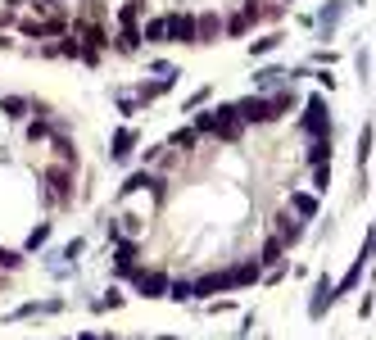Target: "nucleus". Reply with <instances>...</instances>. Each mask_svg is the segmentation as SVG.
Instances as JSON below:
<instances>
[{
	"label": "nucleus",
	"instance_id": "f257e3e1",
	"mask_svg": "<svg viewBox=\"0 0 376 340\" xmlns=\"http://www.w3.org/2000/svg\"><path fill=\"white\" fill-rule=\"evenodd\" d=\"M195 132L218 136V141H240V136H245V118H240L236 105H218V109H205L195 118Z\"/></svg>",
	"mask_w": 376,
	"mask_h": 340
},
{
	"label": "nucleus",
	"instance_id": "f03ea898",
	"mask_svg": "<svg viewBox=\"0 0 376 340\" xmlns=\"http://www.w3.org/2000/svg\"><path fill=\"white\" fill-rule=\"evenodd\" d=\"M300 127H304V136H309V141L331 136V109H326V96H309V100H304Z\"/></svg>",
	"mask_w": 376,
	"mask_h": 340
},
{
	"label": "nucleus",
	"instance_id": "7ed1b4c3",
	"mask_svg": "<svg viewBox=\"0 0 376 340\" xmlns=\"http://www.w3.org/2000/svg\"><path fill=\"white\" fill-rule=\"evenodd\" d=\"M168 41L172 45H200V19L195 14H168Z\"/></svg>",
	"mask_w": 376,
	"mask_h": 340
},
{
	"label": "nucleus",
	"instance_id": "20e7f679",
	"mask_svg": "<svg viewBox=\"0 0 376 340\" xmlns=\"http://www.w3.org/2000/svg\"><path fill=\"white\" fill-rule=\"evenodd\" d=\"M45 187H50V195L59 200V204H68V200H73V168H68V164H50V168H45Z\"/></svg>",
	"mask_w": 376,
	"mask_h": 340
},
{
	"label": "nucleus",
	"instance_id": "39448f33",
	"mask_svg": "<svg viewBox=\"0 0 376 340\" xmlns=\"http://www.w3.org/2000/svg\"><path fill=\"white\" fill-rule=\"evenodd\" d=\"M132 281H136V290L145 299H168V290H172V281L163 273H145V268H136V273H132Z\"/></svg>",
	"mask_w": 376,
	"mask_h": 340
},
{
	"label": "nucleus",
	"instance_id": "423d86ee",
	"mask_svg": "<svg viewBox=\"0 0 376 340\" xmlns=\"http://www.w3.org/2000/svg\"><path fill=\"white\" fill-rule=\"evenodd\" d=\"M335 299H340L335 281H331V277H317V281H313V299H309V318H322V313L335 304Z\"/></svg>",
	"mask_w": 376,
	"mask_h": 340
},
{
	"label": "nucleus",
	"instance_id": "0eeeda50",
	"mask_svg": "<svg viewBox=\"0 0 376 340\" xmlns=\"http://www.w3.org/2000/svg\"><path fill=\"white\" fill-rule=\"evenodd\" d=\"M286 87H291V68H277V64L254 68V96H263V91H286Z\"/></svg>",
	"mask_w": 376,
	"mask_h": 340
},
{
	"label": "nucleus",
	"instance_id": "6e6552de",
	"mask_svg": "<svg viewBox=\"0 0 376 340\" xmlns=\"http://www.w3.org/2000/svg\"><path fill=\"white\" fill-rule=\"evenodd\" d=\"M263 264L258 259H240L236 268H227V281H231V290H240V286H254V281H263Z\"/></svg>",
	"mask_w": 376,
	"mask_h": 340
},
{
	"label": "nucleus",
	"instance_id": "1a4fd4ad",
	"mask_svg": "<svg viewBox=\"0 0 376 340\" xmlns=\"http://www.w3.org/2000/svg\"><path fill=\"white\" fill-rule=\"evenodd\" d=\"M340 14H344V0H326L322 10H317L313 28H317V36H322V41H331V32L340 28Z\"/></svg>",
	"mask_w": 376,
	"mask_h": 340
},
{
	"label": "nucleus",
	"instance_id": "9d476101",
	"mask_svg": "<svg viewBox=\"0 0 376 340\" xmlns=\"http://www.w3.org/2000/svg\"><path fill=\"white\" fill-rule=\"evenodd\" d=\"M136 127H118V132H114V141H109V159H114V164H123V159H132V150H136Z\"/></svg>",
	"mask_w": 376,
	"mask_h": 340
},
{
	"label": "nucleus",
	"instance_id": "9b49d317",
	"mask_svg": "<svg viewBox=\"0 0 376 340\" xmlns=\"http://www.w3.org/2000/svg\"><path fill=\"white\" fill-rule=\"evenodd\" d=\"M159 187H163L159 177H150V173H145V168H140V173H132V177H127V182H123V187H118V200L136 195V191H159Z\"/></svg>",
	"mask_w": 376,
	"mask_h": 340
},
{
	"label": "nucleus",
	"instance_id": "f8f14e48",
	"mask_svg": "<svg viewBox=\"0 0 376 340\" xmlns=\"http://www.w3.org/2000/svg\"><path fill=\"white\" fill-rule=\"evenodd\" d=\"M291 213L295 218H317V213H322V204H317V195H309V191H291Z\"/></svg>",
	"mask_w": 376,
	"mask_h": 340
},
{
	"label": "nucleus",
	"instance_id": "ddd939ff",
	"mask_svg": "<svg viewBox=\"0 0 376 340\" xmlns=\"http://www.w3.org/2000/svg\"><path fill=\"white\" fill-rule=\"evenodd\" d=\"M277 236L286 241V250H291V245L304 236V218H295V213H277Z\"/></svg>",
	"mask_w": 376,
	"mask_h": 340
},
{
	"label": "nucleus",
	"instance_id": "4468645a",
	"mask_svg": "<svg viewBox=\"0 0 376 340\" xmlns=\"http://www.w3.org/2000/svg\"><path fill=\"white\" fill-rule=\"evenodd\" d=\"M281 254H286V241H281V236H268V241H263V250H258V264H263V268L272 273V268H281V264H286Z\"/></svg>",
	"mask_w": 376,
	"mask_h": 340
},
{
	"label": "nucleus",
	"instance_id": "2eb2a0df",
	"mask_svg": "<svg viewBox=\"0 0 376 340\" xmlns=\"http://www.w3.org/2000/svg\"><path fill=\"white\" fill-rule=\"evenodd\" d=\"M114 268H118L123 277L136 273V241H118V245H114Z\"/></svg>",
	"mask_w": 376,
	"mask_h": 340
},
{
	"label": "nucleus",
	"instance_id": "dca6fc26",
	"mask_svg": "<svg viewBox=\"0 0 376 340\" xmlns=\"http://www.w3.org/2000/svg\"><path fill=\"white\" fill-rule=\"evenodd\" d=\"M218 290H231L227 273H209V277H200V281H195V299H209V295H218Z\"/></svg>",
	"mask_w": 376,
	"mask_h": 340
},
{
	"label": "nucleus",
	"instance_id": "f3484780",
	"mask_svg": "<svg viewBox=\"0 0 376 340\" xmlns=\"http://www.w3.org/2000/svg\"><path fill=\"white\" fill-rule=\"evenodd\" d=\"M73 32L86 41V50H105V45H109V32L100 28V23H82V28H73Z\"/></svg>",
	"mask_w": 376,
	"mask_h": 340
},
{
	"label": "nucleus",
	"instance_id": "a211bd4d",
	"mask_svg": "<svg viewBox=\"0 0 376 340\" xmlns=\"http://www.w3.org/2000/svg\"><path fill=\"white\" fill-rule=\"evenodd\" d=\"M28 109H32V100H23V96H0V114H5V118L23 123V118H28Z\"/></svg>",
	"mask_w": 376,
	"mask_h": 340
},
{
	"label": "nucleus",
	"instance_id": "6ab92c4d",
	"mask_svg": "<svg viewBox=\"0 0 376 340\" xmlns=\"http://www.w3.org/2000/svg\"><path fill=\"white\" fill-rule=\"evenodd\" d=\"M140 41H145V36H140V28H123V32L114 36V50H118V55H136Z\"/></svg>",
	"mask_w": 376,
	"mask_h": 340
},
{
	"label": "nucleus",
	"instance_id": "aec40b11",
	"mask_svg": "<svg viewBox=\"0 0 376 340\" xmlns=\"http://www.w3.org/2000/svg\"><path fill=\"white\" fill-rule=\"evenodd\" d=\"M218 32H227V23L218 14H200V45H213Z\"/></svg>",
	"mask_w": 376,
	"mask_h": 340
},
{
	"label": "nucleus",
	"instance_id": "412c9836",
	"mask_svg": "<svg viewBox=\"0 0 376 340\" xmlns=\"http://www.w3.org/2000/svg\"><path fill=\"white\" fill-rule=\"evenodd\" d=\"M50 150H54V164L77 168V150H73V141H68V136H50Z\"/></svg>",
	"mask_w": 376,
	"mask_h": 340
},
{
	"label": "nucleus",
	"instance_id": "4be33fe9",
	"mask_svg": "<svg viewBox=\"0 0 376 340\" xmlns=\"http://www.w3.org/2000/svg\"><path fill=\"white\" fill-rule=\"evenodd\" d=\"M363 268H367V259H363V254H358L354 264H349V273H344L340 281H335V290H340V295H349V290H354V286L363 281Z\"/></svg>",
	"mask_w": 376,
	"mask_h": 340
},
{
	"label": "nucleus",
	"instance_id": "5701e85b",
	"mask_svg": "<svg viewBox=\"0 0 376 340\" xmlns=\"http://www.w3.org/2000/svg\"><path fill=\"white\" fill-rule=\"evenodd\" d=\"M281 41H286L281 32H268V36H258V41H249V59H263L272 50H281Z\"/></svg>",
	"mask_w": 376,
	"mask_h": 340
},
{
	"label": "nucleus",
	"instance_id": "b1692460",
	"mask_svg": "<svg viewBox=\"0 0 376 340\" xmlns=\"http://www.w3.org/2000/svg\"><path fill=\"white\" fill-rule=\"evenodd\" d=\"M309 164H313V168H326V164H331V136H322V141H309Z\"/></svg>",
	"mask_w": 376,
	"mask_h": 340
},
{
	"label": "nucleus",
	"instance_id": "393cba45",
	"mask_svg": "<svg viewBox=\"0 0 376 340\" xmlns=\"http://www.w3.org/2000/svg\"><path fill=\"white\" fill-rule=\"evenodd\" d=\"M163 91H172V82L168 77H159V82H140V91H136V100L140 105H150V100H159Z\"/></svg>",
	"mask_w": 376,
	"mask_h": 340
},
{
	"label": "nucleus",
	"instance_id": "a878e982",
	"mask_svg": "<svg viewBox=\"0 0 376 340\" xmlns=\"http://www.w3.org/2000/svg\"><path fill=\"white\" fill-rule=\"evenodd\" d=\"M195 141H200L195 127H177V132L168 136V150H195Z\"/></svg>",
	"mask_w": 376,
	"mask_h": 340
},
{
	"label": "nucleus",
	"instance_id": "bb28decb",
	"mask_svg": "<svg viewBox=\"0 0 376 340\" xmlns=\"http://www.w3.org/2000/svg\"><path fill=\"white\" fill-rule=\"evenodd\" d=\"M140 14H145V0H127V5L118 10V32H123V28H136Z\"/></svg>",
	"mask_w": 376,
	"mask_h": 340
},
{
	"label": "nucleus",
	"instance_id": "cd10ccee",
	"mask_svg": "<svg viewBox=\"0 0 376 340\" xmlns=\"http://www.w3.org/2000/svg\"><path fill=\"white\" fill-rule=\"evenodd\" d=\"M140 36H145V41H168V14H159V19H150L145 28H140Z\"/></svg>",
	"mask_w": 376,
	"mask_h": 340
},
{
	"label": "nucleus",
	"instance_id": "c85d7f7f",
	"mask_svg": "<svg viewBox=\"0 0 376 340\" xmlns=\"http://www.w3.org/2000/svg\"><path fill=\"white\" fill-rule=\"evenodd\" d=\"M372 141H376V132L363 123V132H358V168H367V159H372Z\"/></svg>",
	"mask_w": 376,
	"mask_h": 340
},
{
	"label": "nucleus",
	"instance_id": "c756f323",
	"mask_svg": "<svg viewBox=\"0 0 376 340\" xmlns=\"http://www.w3.org/2000/svg\"><path fill=\"white\" fill-rule=\"evenodd\" d=\"M82 50H86V45H82V41H77V32L59 36V55H64V59H82Z\"/></svg>",
	"mask_w": 376,
	"mask_h": 340
},
{
	"label": "nucleus",
	"instance_id": "7c9ffc66",
	"mask_svg": "<svg viewBox=\"0 0 376 340\" xmlns=\"http://www.w3.org/2000/svg\"><path fill=\"white\" fill-rule=\"evenodd\" d=\"M168 299H177V304H186V299H195V281H186V277H177L168 290Z\"/></svg>",
	"mask_w": 376,
	"mask_h": 340
},
{
	"label": "nucleus",
	"instance_id": "2f4dec72",
	"mask_svg": "<svg viewBox=\"0 0 376 340\" xmlns=\"http://www.w3.org/2000/svg\"><path fill=\"white\" fill-rule=\"evenodd\" d=\"M249 23H254V19H249L245 10L231 14V19H227V36H245V32H249Z\"/></svg>",
	"mask_w": 376,
	"mask_h": 340
},
{
	"label": "nucleus",
	"instance_id": "473e14b6",
	"mask_svg": "<svg viewBox=\"0 0 376 340\" xmlns=\"http://www.w3.org/2000/svg\"><path fill=\"white\" fill-rule=\"evenodd\" d=\"M45 241H50V222H36V227L28 231V250H41Z\"/></svg>",
	"mask_w": 376,
	"mask_h": 340
},
{
	"label": "nucleus",
	"instance_id": "72a5a7b5",
	"mask_svg": "<svg viewBox=\"0 0 376 340\" xmlns=\"http://www.w3.org/2000/svg\"><path fill=\"white\" fill-rule=\"evenodd\" d=\"M96 308H100V313H105V308H123V290H118V286H109L105 295L96 299Z\"/></svg>",
	"mask_w": 376,
	"mask_h": 340
},
{
	"label": "nucleus",
	"instance_id": "f704fd0d",
	"mask_svg": "<svg viewBox=\"0 0 376 340\" xmlns=\"http://www.w3.org/2000/svg\"><path fill=\"white\" fill-rule=\"evenodd\" d=\"M0 268H5V273L23 268V254H19V250H5V245H0Z\"/></svg>",
	"mask_w": 376,
	"mask_h": 340
},
{
	"label": "nucleus",
	"instance_id": "c9c22d12",
	"mask_svg": "<svg viewBox=\"0 0 376 340\" xmlns=\"http://www.w3.org/2000/svg\"><path fill=\"white\" fill-rule=\"evenodd\" d=\"M326 187H331V164H326V168H313V191L322 195Z\"/></svg>",
	"mask_w": 376,
	"mask_h": 340
},
{
	"label": "nucleus",
	"instance_id": "e433bc0d",
	"mask_svg": "<svg viewBox=\"0 0 376 340\" xmlns=\"http://www.w3.org/2000/svg\"><path fill=\"white\" fill-rule=\"evenodd\" d=\"M209 96H213V91H209V87H200V91H195V96L182 105V109H186V114H191V109H205V105H209Z\"/></svg>",
	"mask_w": 376,
	"mask_h": 340
},
{
	"label": "nucleus",
	"instance_id": "4c0bfd02",
	"mask_svg": "<svg viewBox=\"0 0 376 340\" xmlns=\"http://www.w3.org/2000/svg\"><path fill=\"white\" fill-rule=\"evenodd\" d=\"M28 136H32V141H45V136H50V123H45V118L28 123Z\"/></svg>",
	"mask_w": 376,
	"mask_h": 340
},
{
	"label": "nucleus",
	"instance_id": "58836bf2",
	"mask_svg": "<svg viewBox=\"0 0 376 340\" xmlns=\"http://www.w3.org/2000/svg\"><path fill=\"white\" fill-rule=\"evenodd\" d=\"M82 250H86V241H82V236H73V241H68L64 250H59V259H77Z\"/></svg>",
	"mask_w": 376,
	"mask_h": 340
},
{
	"label": "nucleus",
	"instance_id": "ea45409f",
	"mask_svg": "<svg viewBox=\"0 0 376 340\" xmlns=\"http://www.w3.org/2000/svg\"><path fill=\"white\" fill-rule=\"evenodd\" d=\"M163 150H168V145H145V150H140V164H154V159H163Z\"/></svg>",
	"mask_w": 376,
	"mask_h": 340
},
{
	"label": "nucleus",
	"instance_id": "a19ab883",
	"mask_svg": "<svg viewBox=\"0 0 376 340\" xmlns=\"http://www.w3.org/2000/svg\"><path fill=\"white\" fill-rule=\"evenodd\" d=\"M372 254H376V222L367 227V241H363V259H372Z\"/></svg>",
	"mask_w": 376,
	"mask_h": 340
},
{
	"label": "nucleus",
	"instance_id": "79ce46f5",
	"mask_svg": "<svg viewBox=\"0 0 376 340\" xmlns=\"http://www.w3.org/2000/svg\"><path fill=\"white\" fill-rule=\"evenodd\" d=\"M118 109H123V114H136V109H140V100H132V96H118Z\"/></svg>",
	"mask_w": 376,
	"mask_h": 340
},
{
	"label": "nucleus",
	"instance_id": "37998d69",
	"mask_svg": "<svg viewBox=\"0 0 376 340\" xmlns=\"http://www.w3.org/2000/svg\"><path fill=\"white\" fill-rule=\"evenodd\" d=\"M317 87H322V91H335V77L326 73V68H322V73H317Z\"/></svg>",
	"mask_w": 376,
	"mask_h": 340
},
{
	"label": "nucleus",
	"instance_id": "c03bdc74",
	"mask_svg": "<svg viewBox=\"0 0 376 340\" xmlns=\"http://www.w3.org/2000/svg\"><path fill=\"white\" fill-rule=\"evenodd\" d=\"M5 23H14V14H10V10H0V28H5Z\"/></svg>",
	"mask_w": 376,
	"mask_h": 340
},
{
	"label": "nucleus",
	"instance_id": "a18cd8bd",
	"mask_svg": "<svg viewBox=\"0 0 376 340\" xmlns=\"http://www.w3.org/2000/svg\"><path fill=\"white\" fill-rule=\"evenodd\" d=\"M10 45H14V41H10V36H5V32H0V50H10Z\"/></svg>",
	"mask_w": 376,
	"mask_h": 340
},
{
	"label": "nucleus",
	"instance_id": "49530a36",
	"mask_svg": "<svg viewBox=\"0 0 376 340\" xmlns=\"http://www.w3.org/2000/svg\"><path fill=\"white\" fill-rule=\"evenodd\" d=\"M5 5H10V10H14V5H23V0H5Z\"/></svg>",
	"mask_w": 376,
	"mask_h": 340
},
{
	"label": "nucleus",
	"instance_id": "de8ad7c7",
	"mask_svg": "<svg viewBox=\"0 0 376 340\" xmlns=\"http://www.w3.org/2000/svg\"><path fill=\"white\" fill-rule=\"evenodd\" d=\"M77 340H96V336H91V331H86V336H77Z\"/></svg>",
	"mask_w": 376,
	"mask_h": 340
},
{
	"label": "nucleus",
	"instance_id": "09e8293b",
	"mask_svg": "<svg viewBox=\"0 0 376 340\" xmlns=\"http://www.w3.org/2000/svg\"><path fill=\"white\" fill-rule=\"evenodd\" d=\"M159 340H177V336H159Z\"/></svg>",
	"mask_w": 376,
	"mask_h": 340
},
{
	"label": "nucleus",
	"instance_id": "8fccbe9b",
	"mask_svg": "<svg viewBox=\"0 0 376 340\" xmlns=\"http://www.w3.org/2000/svg\"><path fill=\"white\" fill-rule=\"evenodd\" d=\"M105 340H114V336H105Z\"/></svg>",
	"mask_w": 376,
	"mask_h": 340
}]
</instances>
